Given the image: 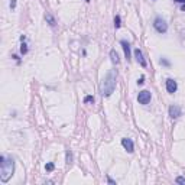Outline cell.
I'll list each match as a JSON object with an SVG mask.
<instances>
[{
  "instance_id": "6da1fadb",
  "label": "cell",
  "mask_w": 185,
  "mask_h": 185,
  "mask_svg": "<svg viewBox=\"0 0 185 185\" xmlns=\"http://www.w3.org/2000/svg\"><path fill=\"white\" fill-rule=\"evenodd\" d=\"M116 78H117V73H116L114 69H111V71H108L106 74V77L103 78V81L100 84V94L103 97L111 96V92L116 88Z\"/></svg>"
},
{
  "instance_id": "7a4b0ae2",
  "label": "cell",
  "mask_w": 185,
  "mask_h": 185,
  "mask_svg": "<svg viewBox=\"0 0 185 185\" xmlns=\"http://www.w3.org/2000/svg\"><path fill=\"white\" fill-rule=\"evenodd\" d=\"M15 172V160L13 158L0 156V179L2 182H7Z\"/></svg>"
},
{
  "instance_id": "3957f363",
  "label": "cell",
  "mask_w": 185,
  "mask_h": 185,
  "mask_svg": "<svg viewBox=\"0 0 185 185\" xmlns=\"http://www.w3.org/2000/svg\"><path fill=\"white\" fill-rule=\"evenodd\" d=\"M153 26H155V29H156L159 33H166V31H168V25H166V22H165L164 19H162V17H156V19H155Z\"/></svg>"
},
{
  "instance_id": "277c9868",
  "label": "cell",
  "mask_w": 185,
  "mask_h": 185,
  "mask_svg": "<svg viewBox=\"0 0 185 185\" xmlns=\"http://www.w3.org/2000/svg\"><path fill=\"white\" fill-rule=\"evenodd\" d=\"M150 98H152V96H150V92L148 90L140 91V92H139V96H137V101L140 104H148L150 101Z\"/></svg>"
},
{
  "instance_id": "5b68a950",
  "label": "cell",
  "mask_w": 185,
  "mask_h": 185,
  "mask_svg": "<svg viewBox=\"0 0 185 185\" xmlns=\"http://www.w3.org/2000/svg\"><path fill=\"white\" fill-rule=\"evenodd\" d=\"M166 90H168V92L174 94V92L178 90V84H176V81L172 80V78H168V80H166Z\"/></svg>"
},
{
  "instance_id": "8992f818",
  "label": "cell",
  "mask_w": 185,
  "mask_h": 185,
  "mask_svg": "<svg viewBox=\"0 0 185 185\" xmlns=\"http://www.w3.org/2000/svg\"><path fill=\"white\" fill-rule=\"evenodd\" d=\"M134 58H136V61H137L139 64H140L142 67H146V65H148V64H146V59L143 58L142 51L139 49V48H136V49H134Z\"/></svg>"
},
{
  "instance_id": "52a82bcc",
  "label": "cell",
  "mask_w": 185,
  "mask_h": 185,
  "mask_svg": "<svg viewBox=\"0 0 185 185\" xmlns=\"http://www.w3.org/2000/svg\"><path fill=\"white\" fill-rule=\"evenodd\" d=\"M122 145H123V148L129 152V153H132L133 150H134V146H133V142H132V139H127V137H124V139H122Z\"/></svg>"
},
{
  "instance_id": "ba28073f",
  "label": "cell",
  "mask_w": 185,
  "mask_h": 185,
  "mask_svg": "<svg viewBox=\"0 0 185 185\" xmlns=\"http://www.w3.org/2000/svg\"><path fill=\"white\" fill-rule=\"evenodd\" d=\"M181 114H182L181 107H178V106H171L169 107V116H171L172 119H178Z\"/></svg>"
},
{
  "instance_id": "9c48e42d",
  "label": "cell",
  "mask_w": 185,
  "mask_h": 185,
  "mask_svg": "<svg viewBox=\"0 0 185 185\" xmlns=\"http://www.w3.org/2000/svg\"><path fill=\"white\" fill-rule=\"evenodd\" d=\"M120 45L123 46L124 57H126V59L129 61V59H130V45H129V42H126V41H120Z\"/></svg>"
},
{
  "instance_id": "30bf717a",
  "label": "cell",
  "mask_w": 185,
  "mask_h": 185,
  "mask_svg": "<svg viewBox=\"0 0 185 185\" xmlns=\"http://www.w3.org/2000/svg\"><path fill=\"white\" fill-rule=\"evenodd\" d=\"M110 59L113 64H119L120 62V58H119V54L116 52V49H111L110 51Z\"/></svg>"
},
{
  "instance_id": "8fae6325",
  "label": "cell",
  "mask_w": 185,
  "mask_h": 185,
  "mask_svg": "<svg viewBox=\"0 0 185 185\" xmlns=\"http://www.w3.org/2000/svg\"><path fill=\"white\" fill-rule=\"evenodd\" d=\"M45 19H46V22L49 23V26H55V25H57V22H55V19L52 17V15L46 13V15H45Z\"/></svg>"
},
{
  "instance_id": "7c38bea8",
  "label": "cell",
  "mask_w": 185,
  "mask_h": 185,
  "mask_svg": "<svg viewBox=\"0 0 185 185\" xmlns=\"http://www.w3.org/2000/svg\"><path fill=\"white\" fill-rule=\"evenodd\" d=\"M120 26H122V19H120V16H116L114 17V28L119 29Z\"/></svg>"
},
{
  "instance_id": "4fadbf2b",
  "label": "cell",
  "mask_w": 185,
  "mask_h": 185,
  "mask_svg": "<svg viewBox=\"0 0 185 185\" xmlns=\"http://www.w3.org/2000/svg\"><path fill=\"white\" fill-rule=\"evenodd\" d=\"M67 164H68V165L73 164V152L69 150V149L67 150Z\"/></svg>"
},
{
  "instance_id": "5bb4252c",
  "label": "cell",
  "mask_w": 185,
  "mask_h": 185,
  "mask_svg": "<svg viewBox=\"0 0 185 185\" xmlns=\"http://www.w3.org/2000/svg\"><path fill=\"white\" fill-rule=\"evenodd\" d=\"M20 54L22 55H26L28 54V46H26L25 42H22V45H20Z\"/></svg>"
},
{
  "instance_id": "9a60e30c",
  "label": "cell",
  "mask_w": 185,
  "mask_h": 185,
  "mask_svg": "<svg viewBox=\"0 0 185 185\" xmlns=\"http://www.w3.org/2000/svg\"><path fill=\"white\" fill-rule=\"evenodd\" d=\"M45 169L48 171V172H52V171L55 169V165H54V164H51V162H49V164H46V165H45Z\"/></svg>"
},
{
  "instance_id": "2e32d148",
  "label": "cell",
  "mask_w": 185,
  "mask_h": 185,
  "mask_svg": "<svg viewBox=\"0 0 185 185\" xmlns=\"http://www.w3.org/2000/svg\"><path fill=\"white\" fill-rule=\"evenodd\" d=\"M84 103H94V97H92V96H87L84 98Z\"/></svg>"
},
{
  "instance_id": "e0dca14e",
  "label": "cell",
  "mask_w": 185,
  "mask_h": 185,
  "mask_svg": "<svg viewBox=\"0 0 185 185\" xmlns=\"http://www.w3.org/2000/svg\"><path fill=\"white\" fill-rule=\"evenodd\" d=\"M175 181H176V184H185V178L184 176H178Z\"/></svg>"
},
{
  "instance_id": "ac0fdd59",
  "label": "cell",
  "mask_w": 185,
  "mask_h": 185,
  "mask_svg": "<svg viewBox=\"0 0 185 185\" xmlns=\"http://www.w3.org/2000/svg\"><path fill=\"white\" fill-rule=\"evenodd\" d=\"M10 7H12V9L16 7V0H10Z\"/></svg>"
},
{
  "instance_id": "d6986e66",
  "label": "cell",
  "mask_w": 185,
  "mask_h": 185,
  "mask_svg": "<svg viewBox=\"0 0 185 185\" xmlns=\"http://www.w3.org/2000/svg\"><path fill=\"white\" fill-rule=\"evenodd\" d=\"M107 181H108V184H111V185H116V181H113L110 176H107Z\"/></svg>"
},
{
  "instance_id": "ffe728a7",
  "label": "cell",
  "mask_w": 185,
  "mask_h": 185,
  "mask_svg": "<svg viewBox=\"0 0 185 185\" xmlns=\"http://www.w3.org/2000/svg\"><path fill=\"white\" fill-rule=\"evenodd\" d=\"M160 64H164V65H169V61H166V59H160Z\"/></svg>"
},
{
  "instance_id": "44dd1931",
  "label": "cell",
  "mask_w": 185,
  "mask_h": 185,
  "mask_svg": "<svg viewBox=\"0 0 185 185\" xmlns=\"http://www.w3.org/2000/svg\"><path fill=\"white\" fill-rule=\"evenodd\" d=\"M145 83V77H140V80L137 81V84H143Z\"/></svg>"
},
{
  "instance_id": "7402d4cb",
  "label": "cell",
  "mask_w": 185,
  "mask_h": 185,
  "mask_svg": "<svg viewBox=\"0 0 185 185\" xmlns=\"http://www.w3.org/2000/svg\"><path fill=\"white\" fill-rule=\"evenodd\" d=\"M174 2H176V3H185V0H174Z\"/></svg>"
},
{
  "instance_id": "603a6c76",
  "label": "cell",
  "mask_w": 185,
  "mask_h": 185,
  "mask_svg": "<svg viewBox=\"0 0 185 185\" xmlns=\"http://www.w3.org/2000/svg\"><path fill=\"white\" fill-rule=\"evenodd\" d=\"M181 10H182V12H185V3H182V6H181Z\"/></svg>"
},
{
  "instance_id": "cb8c5ba5",
  "label": "cell",
  "mask_w": 185,
  "mask_h": 185,
  "mask_svg": "<svg viewBox=\"0 0 185 185\" xmlns=\"http://www.w3.org/2000/svg\"><path fill=\"white\" fill-rule=\"evenodd\" d=\"M85 2H90V0H85Z\"/></svg>"
}]
</instances>
